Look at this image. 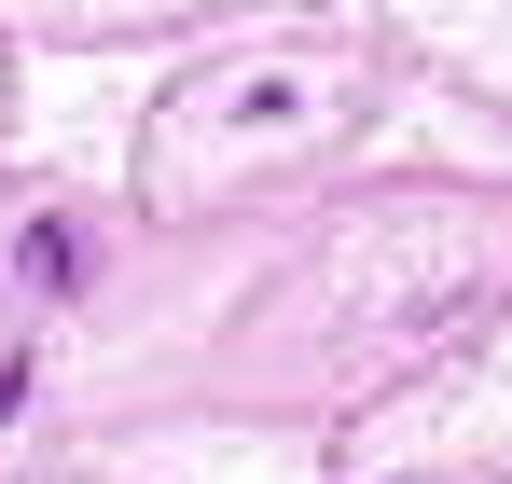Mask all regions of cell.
Returning <instances> with one entry per match:
<instances>
[]
</instances>
